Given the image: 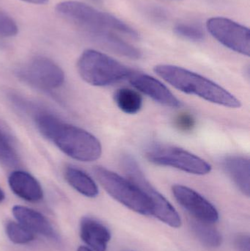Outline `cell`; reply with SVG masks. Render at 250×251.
I'll return each instance as SVG.
<instances>
[{
  "label": "cell",
  "instance_id": "ffe728a7",
  "mask_svg": "<svg viewBox=\"0 0 250 251\" xmlns=\"http://www.w3.org/2000/svg\"><path fill=\"white\" fill-rule=\"evenodd\" d=\"M5 232L9 240L15 244H27L35 240V234L19 222H7Z\"/></svg>",
  "mask_w": 250,
  "mask_h": 251
},
{
  "label": "cell",
  "instance_id": "7402d4cb",
  "mask_svg": "<svg viewBox=\"0 0 250 251\" xmlns=\"http://www.w3.org/2000/svg\"><path fill=\"white\" fill-rule=\"evenodd\" d=\"M19 28L16 22L4 12L0 11V37L12 38L16 36Z\"/></svg>",
  "mask_w": 250,
  "mask_h": 251
},
{
  "label": "cell",
  "instance_id": "2e32d148",
  "mask_svg": "<svg viewBox=\"0 0 250 251\" xmlns=\"http://www.w3.org/2000/svg\"><path fill=\"white\" fill-rule=\"evenodd\" d=\"M98 45L123 57L137 60L142 56L140 51L133 46L125 42L110 31H99L88 35Z\"/></svg>",
  "mask_w": 250,
  "mask_h": 251
},
{
  "label": "cell",
  "instance_id": "484cf974",
  "mask_svg": "<svg viewBox=\"0 0 250 251\" xmlns=\"http://www.w3.org/2000/svg\"><path fill=\"white\" fill-rule=\"evenodd\" d=\"M22 1L35 4H45L48 2V0H22Z\"/></svg>",
  "mask_w": 250,
  "mask_h": 251
},
{
  "label": "cell",
  "instance_id": "ba28073f",
  "mask_svg": "<svg viewBox=\"0 0 250 251\" xmlns=\"http://www.w3.org/2000/svg\"><path fill=\"white\" fill-rule=\"evenodd\" d=\"M22 80L35 88L52 91L64 83L63 69L51 59L37 56L21 68L17 72Z\"/></svg>",
  "mask_w": 250,
  "mask_h": 251
},
{
  "label": "cell",
  "instance_id": "8fae6325",
  "mask_svg": "<svg viewBox=\"0 0 250 251\" xmlns=\"http://www.w3.org/2000/svg\"><path fill=\"white\" fill-rule=\"evenodd\" d=\"M129 79L132 86L157 102L172 108L182 106L181 101L158 79L136 72Z\"/></svg>",
  "mask_w": 250,
  "mask_h": 251
},
{
  "label": "cell",
  "instance_id": "3957f363",
  "mask_svg": "<svg viewBox=\"0 0 250 251\" xmlns=\"http://www.w3.org/2000/svg\"><path fill=\"white\" fill-rule=\"evenodd\" d=\"M57 14L69 23L82 29L86 35L99 31H116L137 38L136 31L110 13L100 11L85 3L64 1L56 6Z\"/></svg>",
  "mask_w": 250,
  "mask_h": 251
},
{
  "label": "cell",
  "instance_id": "f1b7e54d",
  "mask_svg": "<svg viewBox=\"0 0 250 251\" xmlns=\"http://www.w3.org/2000/svg\"><path fill=\"white\" fill-rule=\"evenodd\" d=\"M4 45L2 44V43L0 42V50H1V49L4 48Z\"/></svg>",
  "mask_w": 250,
  "mask_h": 251
},
{
  "label": "cell",
  "instance_id": "4fadbf2b",
  "mask_svg": "<svg viewBox=\"0 0 250 251\" xmlns=\"http://www.w3.org/2000/svg\"><path fill=\"white\" fill-rule=\"evenodd\" d=\"M10 190L16 196L30 203H38L44 199V190L39 181L26 171H13L8 177Z\"/></svg>",
  "mask_w": 250,
  "mask_h": 251
},
{
  "label": "cell",
  "instance_id": "7c38bea8",
  "mask_svg": "<svg viewBox=\"0 0 250 251\" xmlns=\"http://www.w3.org/2000/svg\"><path fill=\"white\" fill-rule=\"evenodd\" d=\"M12 212L17 222L26 227L34 234H40L51 240L58 239L54 227L41 212L19 205L13 206Z\"/></svg>",
  "mask_w": 250,
  "mask_h": 251
},
{
  "label": "cell",
  "instance_id": "603a6c76",
  "mask_svg": "<svg viewBox=\"0 0 250 251\" xmlns=\"http://www.w3.org/2000/svg\"><path fill=\"white\" fill-rule=\"evenodd\" d=\"M174 30L177 35L191 41H202L204 38V33L203 31L199 28L191 26V25H179L175 27Z\"/></svg>",
  "mask_w": 250,
  "mask_h": 251
},
{
  "label": "cell",
  "instance_id": "277c9868",
  "mask_svg": "<svg viewBox=\"0 0 250 251\" xmlns=\"http://www.w3.org/2000/svg\"><path fill=\"white\" fill-rule=\"evenodd\" d=\"M77 69L84 81L97 87L109 86L129 79L135 72L112 57L92 50L82 53Z\"/></svg>",
  "mask_w": 250,
  "mask_h": 251
},
{
  "label": "cell",
  "instance_id": "5bb4252c",
  "mask_svg": "<svg viewBox=\"0 0 250 251\" xmlns=\"http://www.w3.org/2000/svg\"><path fill=\"white\" fill-rule=\"evenodd\" d=\"M80 237L92 251H107L111 240V232L95 218L84 217L80 221Z\"/></svg>",
  "mask_w": 250,
  "mask_h": 251
},
{
  "label": "cell",
  "instance_id": "8992f818",
  "mask_svg": "<svg viewBox=\"0 0 250 251\" xmlns=\"http://www.w3.org/2000/svg\"><path fill=\"white\" fill-rule=\"evenodd\" d=\"M121 165L128 179L137 186L149 199L152 205V216L172 228L182 226V218L176 209L150 184L136 159L129 155H125L122 157Z\"/></svg>",
  "mask_w": 250,
  "mask_h": 251
},
{
  "label": "cell",
  "instance_id": "44dd1931",
  "mask_svg": "<svg viewBox=\"0 0 250 251\" xmlns=\"http://www.w3.org/2000/svg\"><path fill=\"white\" fill-rule=\"evenodd\" d=\"M0 162L9 168L19 165V156L4 133L0 130Z\"/></svg>",
  "mask_w": 250,
  "mask_h": 251
},
{
  "label": "cell",
  "instance_id": "5b68a950",
  "mask_svg": "<svg viewBox=\"0 0 250 251\" xmlns=\"http://www.w3.org/2000/svg\"><path fill=\"white\" fill-rule=\"evenodd\" d=\"M93 173L103 188L114 200L136 213L152 215V205L149 199L130 180L101 166L95 167Z\"/></svg>",
  "mask_w": 250,
  "mask_h": 251
},
{
  "label": "cell",
  "instance_id": "d4e9b609",
  "mask_svg": "<svg viewBox=\"0 0 250 251\" xmlns=\"http://www.w3.org/2000/svg\"><path fill=\"white\" fill-rule=\"evenodd\" d=\"M238 251H250V237L248 234H239L235 240Z\"/></svg>",
  "mask_w": 250,
  "mask_h": 251
},
{
  "label": "cell",
  "instance_id": "30bf717a",
  "mask_svg": "<svg viewBox=\"0 0 250 251\" xmlns=\"http://www.w3.org/2000/svg\"><path fill=\"white\" fill-rule=\"evenodd\" d=\"M172 192L178 203L195 220L210 224L219 221L217 209L198 192L181 184L173 185Z\"/></svg>",
  "mask_w": 250,
  "mask_h": 251
},
{
  "label": "cell",
  "instance_id": "f546056e",
  "mask_svg": "<svg viewBox=\"0 0 250 251\" xmlns=\"http://www.w3.org/2000/svg\"><path fill=\"white\" fill-rule=\"evenodd\" d=\"M95 1H98V0H95Z\"/></svg>",
  "mask_w": 250,
  "mask_h": 251
},
{
  "label": "cell",
  "instance_id": "7a4b0ae2",
  "mask_svg": "<svg viewBox=\"0 0 250 251\" xmlns=\"http://www.w3.org/2000/svg\"><path fill=\"white\" fill-rule=\"evenodd\" d=\"M154 72L167 83L185 94L195 95L214 104L239 108L241 101L227 90L191 71L172 65H158Z\"/></svg>",
  "mask_w": 250,
  "mask_h": 251
},
{
  "label": "cell",
  "instance_id": "e0dca14e",
  "mask_svg": "<svg viewBox=\"0 0 250 251\" xmlns=\"http://www.w3.org/2000/svg\"><path fill=\"white\" fill-rule=\"evenodd\" d=\"M64 177L68 184L80 194L88 198L98 196V186L86 173L73 166H68L64 170Z\"/></svg>",
  "mask_w": 250,
  "mask_h": 251
},
{
  "label": "cell",
  "instance_id": "6da1fadb",
  "mask_svg": "<svg viewBox=\"0 0 250 251\" xmlns=\"http://www.w3.org/2000/svg\"><path fill=\"white\" fill-rule=\"evenodd\" d=\"M35 122L41 134L72 159L91 162L101 157V143L88 131L48 113H38Z\"/></svg>",
  "mask_w": 250,
  "mask_h": 251
},
{
  "label": "cell",
  "instance_id": "cb8c5ba5",
  "mask_svg": "<svg viewBox=\"0 0 250 251\" xmlns=\"http://www.w3.org/2000/svg\"><path fill=\"white\" fill-rule=\"evenodd\" d=\"M175 125L180 131H189L195 127V119L189 113H181L175 119Z\"/></svg>",
  "mask_w": 250,
  "mask_h": 251
},
{
  "label": "cell",
  "instance_id": "4316f807",
  "mask_svg": "<svg viewBox=\"0 0 250 251\" xmlns=\"http://www.w3.org/2000/svg\"><path fill=\"white\" fill-rule=\"evenodd\" d=\"M77 251H93L92 249H90V248L85 247V246H80V247L78 248Z\"/></svg>",
  "mask_w": 250,
  "mask_h": 251
},
{
  "label": "cell",
  "instance_id": "d6986e66",
  "mask_svg": "<svg viewBox=\"0 0 250 251\" xmlns=\"http://www.w3.org/2000/svg\"><path fill=\"white\" fill-rule=\"evenodd\" d=\"M114 100L119 109L126 114H136L142 107L140 94L130 88H123L117 90L114 93Z\"/></svg>",
  "mask_w": 250,
  "mask_h": 251
},
{
  "label": "cell",
  "instance_id": "83f0119b",
  "mask_svg": "<svg viewBox=\"0 0 250 251\" xmlns=\"http://www.w3.org/2000/svg\"><path fill=\"white\" fill-rule=\"evenodd\" d=\"M4 199H5V195H4V193L3 192V190L0 188V203H1Z\"/></svg>",
  "mask_w": 250,
  "mask_h": 251
},
{
  "label": "cell",
  "instance_id": "52a82bcc",
  "mask_svg": "<svg viewBox=\"0 0 250 251\" xmlns=\"http://www.w3.org/2000/svg\"><path fill=\"white\" fill-rule=\"evenodd\" d=\"M149 162L161 166L171 167L195 175H206L211 166L199 156L176 146L154 145L145 151Z\"/></svg>",
  "mask_w": 250,
  "mask_h": 251
},
{
  "label": "cell",
  "instance_id": "9c48e42d",
  "mask_svg": "<svg viewBox=\"0 0 250 251\" xmlns=\"http://www.w3.org/2000/svg\"><path fill=\"white\" fill-rule=\"evenodd\" d=\"M206 25L208 32L219 42L236 52L250 56L249 28L223 17L211 18Z\"/></svg>",
  "mask_w": 250,
  "mask_h": 251
},
{
  "label": "cell",
  "instance_id": "9a60e30c",
  "mask_svg": "<svg viewBox=\"0 0 250 251\" xmlns=\"http://www.w3.org/2000/svg\"><path fill=\"white\" fill-rule=\"evenodd\" d=\"M222 165L238 189L245 196L250 195V164L246 156H228L222 161Z\"/></svg>",
  "mask_w": 250,
  "mask_h": 251
},
{
  "label": "cell",
  "instance_id": "ac0fdd59",
  "mask_svg": "<svg viewBox=\"0 0 250 251\" xmlns=\"http://www.w3.org/2000/svg\"><path fill=\"white\" fill-rule=\"evenodd\" d=\"M190 225L192 232L203 245L210 249H216L221 246V234L211 224L195 220L191 222Z\"/></svg>",
  "mask_w": 250,
  "mask_h": 251
}]
</instances>
